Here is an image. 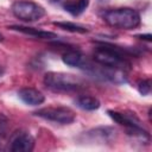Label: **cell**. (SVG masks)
<instances>
[{
	"label": "cell",
	"mask_w": 152,
	"mask_h": 152,
	"mask_svg": "<svg viewBox=\"0 0 152 152\" xmlns=\"http://www.w3.org/2000/svg\"><path fill=\"white\" fill-rule=\"evenodd\" d=\"M102 19L106 24L114 28L120 30H133L140 25V14L128 7L107 10L102 13Z\"/></svg>",
	"instance_id": "7a4b0ae2"
},
{
	"label": "cell",
	"mask_w": 152,
	"mask_h": 152,
	"mask_svg": "<svg viewBox=\"0 0 152 152\" xmlns=\"http://www.w3.org/2000/svg\"><path fill=\"white\" fill-rule=\"evenodd\" d=\"M75 103L77 107L84 110H95L100 107V101L90 95H81L75 100Z\"/></svg>",
	"instance_id": "7c38bea8"
},
{
	"label": "cell",
	"mask_w": 152,
	"mask_h": 152,
	"mask_svg": "<svg viewBox=\"0 0 152 152\" xmlns=\"http://www.w3.org/2000/svg\"><path fill=\"white\" fill-rule=\"evenodd\" d=\"M18 95L20 97V100L26 103V104H30V106H38V104H42L45 100L44 95L34 89V88H23L18 91Z\"/></svg>",
	"instance_id": "9c48e42d"
},
{
	"label": "cell",
	"mask_w": 152,
	"mask_h": 152,
	"mask_svg": "<svg viewBox=\"0 0 152 152\" xmlns=\"http://www.w3.org/2000/svg\"><path fill=\"white\" fill-rule=\"evenodd\" d=\"M129 53L131 51L127 49L108 43H101L94 51V61L100 65L121 71L128 69L131 65L127 59Z\"/></svg>",
	"instance_id": "6da1fadb"
},
{
	"label": "cell",
	"mask_w": 152,
	"mask_h": 152,
	"mask_svg": "<svg viewBox=\"0 0 152 152\" xmlns=\"http://www.w3.org/2000/svg\"><path fill=\"white\" fill-rule=\"evenodd\" d=\"M12 13L23 21L32 23L42 19L45 15V10L33 1L20 0L12 5Z\"/></svg>",
	"instance_id": "277c9868"
},
{
	"label": "cell",
	"mask_w": 152,
	"mask_h": 152,
	"mask_svg": "<svg viewBox=\"0 0 152 152\" xmlns=\"http://www.w3.org/2000/svg\"><path fill=\"white\" fill-rule=\"evenodd\" d=\"M62 59H63V62L66 65L75 66V68H78V69H83V70H87L89 68L90 63H91L83 53H81L77 50H69V51H66L63 55Z\"/></svg>",
	"instance_id": "ba28073f"
},
{
	"label": "cell",
	"mask_w": 152,
	"mask_h": 152,
	"mask_svg": "<svg viewBox=\"0 0 152 152\" xmlns=\"http://www.w3.org/2000/svg\"><path fill=\"white\" fill-rule=\"evenodd\" d=\"M89 5V0H66L63 4V7L71 15H80L86 11Z\"/></svg>",
	"instance_id": "8fae6325"
},
{
	"label": "cell",
	"mask_w": 152,
	"mask_h": 152,
	"mask_svg": "<svg viewBox=\"0 0 152 152\" xmlns=\"http://www.w3.org/2000/svg\"><path fill=\"white\" fill-rule=\"evenodd\" d=\"M138 90L141 95H148L151 91V81L150 80H142L138 83Z\"/></svg>",
	"instance_id": "5bb4252c"
},
{
	"label": "cell",
	"mask_w": 152,
	"mask_h": 152,
	"mask_svg": "<svg viewBox=\"0 0 152 152\" xmlns=\"http://www.w3.org/2000/svg\"><path fill=\"white\" fill-rule=\"evenodd\" d=\"M56 26L63 28V30H66V31H70V32H77V33H86L88 32V28L82 26V25H78V24H75V23H70V21H58V23H53Z\"/></svg>",
	"instance_id": "4fadbf2b"
},
{
	"label": "cell",
	"mask_w": 152,
	"mask_h": 152,
	"mask_svg": "<svg viewBox=\"0 0 152 152\" xmlns=\"http://www.w3.org/2000/svg\"><path fill=\"white\" fill-rule=\"evenodd\" d=\"M50 2H57V1H59V0H49Z\"/></svg>",
	"instance_id": "2e32d148"
},
{
	"label": "cell",
	"mask_w": 152,
	"mask_h": 152,
	"mask_svg": "<svg viewBox=\"0 0 152 152\" xmlns=\"http://www.w3.org/2000/svg\"><path fill=\"white\" fill-rule=\"evenodd\" d=\"M34 115L53 122L69 125L75 120V113L66 107H48L33 113Z\"/></svg>",
	"instance_id": "8992f818"
},
{
	"label": "cell",
	"mask_w": 152,
	"mask_h": 152,
	"mask_svg": "<svg viewBox=\"0 0 152 152\" xmlns=\"http://www.w3.org/2000/svg\"><path fill=\"white\" fill-rule=\"evenodd\" d=\"M108 114H109V116L114 121H116L118 124L125 126L128 129V133L129 134H132V135H139L142 139L144 138H146V139L150 138L148 133L142 128L140 120L134 114H132V113H129V114H127V113H120V112H115V110H108Z\"/></svg>",
	"instance_id": "5b68a950"
},
{
	"label": "cell",
	"mask_w": 152,
	"mask_h": 152,
	"mask_svg": "<svg viewBox=\"0 0 152 152\" xmlns=\"http://www.w3.org/2000/svg\"><path fill=\"white\" fill-rule=\"evenodd\" d=\"M2 39H4V36H2V34H1V33H0V42H1V40H2Z\"/></svg>",
	"instance_id": "e0dca14e"
},
{
	"label": "cell",
	"mask_w": 152,
	"mask_h": 152,
	"mask_svg": "<svg viewBox=\"0 0 152 152\" xmlns=\"http://www.w3.org/2000/svg\"><path fill=\"white\" fill-rule=\"evenodd\" d=\"M4 75V69H2V66H0V77Z\"/></svg>",
	"instance_id": "9a60e30c"
},
{
	"label": "cell",
	"mask_w": 152,
	"mask_h": 152,
	"mask_svg": "<svg viewBox=\"0 0 152 152\" xmlns=\"http://www.w3.org/2000/svg\"><path fill=\"white\" fill-rule=\"evenodd\" d=\"M44 84L53 91H76L83 88L82 81L70 74L65 72H48L44 76Z\"/></svg>",
	"instance_id": "3957f363"
},
{
	"label": "cell",
	"mask_w": 152,
	"mask_h": 152,
	"mask_svg": "<svg viewBox=\"0 0 152 152\" xmlns=\"http://www.w3.org/2000/svg\"><path fill=\"white\" fill-rule=\"evenodd\" d=\"M8 147L12 152H30L34 147V139L25 131H17L11 135Z\"/></svg>",
	"instance_id": "52a82bcc"
},
{
	"label": "cell",
	"mask_w": 152,
	"mask_h": 152,
	"mask_svg": "<svg viewBox=\"0 0 152 152\" xmlns=\"http://www.w3.org/2000/svg\"><path fill=\"white\" fill-rule=\"evenodd\" d=\"M10 28L14 30V31H18V32H21V33H25V34H28V36H32V37H36V38H40V39H53V38H57L56 33L48 32V31H42V30L34 28V27L13 25V26H10Z\"/></svg>",
	"instance_id": "30bf717a"
}]
</instances>
